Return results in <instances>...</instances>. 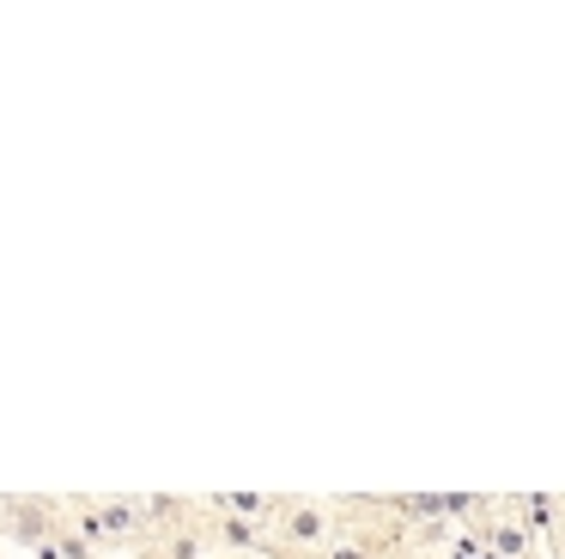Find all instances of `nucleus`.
Here are the masks:
<instances>
[{
	"label": "nucleus",
	"instance_id": "1",
	"mask_svg": "<svg viewBox=\"0 0 565 559\" xmlns=\"http://www.w3.org/2000/svg\"><path fill=\"white\" fill-rule=\"evenodd\" d=\"M334 547V498L280 493L268 517V553L262 559H317Z\"/></svg>",
	"mask_w": 565,
	"mask_h": 559
},
{
	"label": "nucleus",
	"instance_id": "2",
	"mask_svg": "<svg viewBox=\"0 0 565 559\" xmlns=\"http://www.w3.org/2000/svg\"><path fill=\"white\" fill-rule=\"evenodd\" d=\"M67 529V510L62 498L50 493H0V547L13 541V547H31L38 553L50 535Z\"/></svg>",
	"mask_w": 565,
	"mask_h": 559
},
{
	"label": "nucleus",
	"instance_id": "3",
	"mask_svg": "<svg viewBox=\"0 0 565 559\" xmlns=\"http://www.w3.org/2000/svg\"><path fill=\"white\" fill-rule=\"evenodd\" d=\"M504 510H511L535 541H547L553 517H559V493H504Z\"/></svg>",
	"mask_w": 565,
	"mask_h": 559
},
{
	"label": "nucleus",
	"instance_id": "4",
	"mask_svg": "<svg viewBox=\"0 0 565 559\" xmlns=\"http://www.w3.org/2000/svg\"><path fill=\"white\" fill-rule=\"evenodd\" d=\"M274 498H280V493H213L207 505L225 510V517H244V523H268L274 517Z\"/></svg>",
	"mask_w": 565,
	"mask_h": 559
},
{
	"label": "nucleus",
	"instance_id": "5",
	"mask_svg": "<svg viewBox=\"0 0 565 559\" xmlns=\"http://www.w3.org/2000/svg\"><path fill=\"white\" fill-rule=\"evenodd\" d=\"M541 553H547V559H565V493H559V517H553V529H547V541H541Z\"/></svg>",
	"mask_w": 565,
	"mask_h": 559
},
{
	"label": "nucleus",
	"instance_id": "6",
	"mask_svg": "<svg viewBox=\"0 0 565 559\" xmlns=\"http://www.w3.org/2000/svg\"><path fill=\"white\" fill-rule=\"evenodd\" d=\"M220 559H256V553H220Z\"/></svg>",
	"mask_w": 565,
	"mask_h": 559
}]
</instances>
